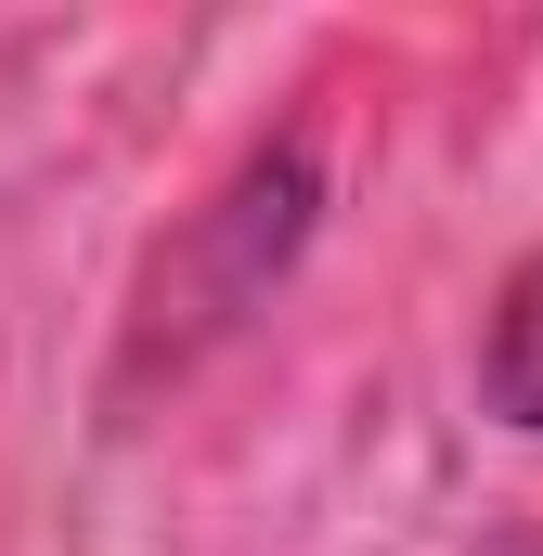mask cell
<instances>
[{
	"label": "cell",
	"instance_id": "obj_1",
	"mask_svg": "<svg viewBox=\"0 0 543 556\" xmlns=\"http://www.w3.org/2000/svg\"><path fill=\"white\" fill-rule=\"evenodd\" d=\"M479 402L505 427H543V247L505 273L492 298V337H479Z\"/></svg>",
	"mask_w": 543,
	"mask_h": 556
}]
</instances>
